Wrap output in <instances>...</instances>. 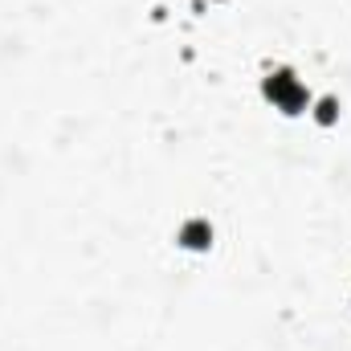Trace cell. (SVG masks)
<instances>
[{
    "mask_svg": "<svg viewBox=\"0 0 351 351\" xmlns=\"http://www.w3.org/2000/svg\"><path fill=\"white\" fill-rule=\"evenodd\" d=\"M180 245H188V250H208V245H213V225H208V221H188V225L180 229Z\"/></svg>",
    "mask_w": 351,
    "mask_h": 351,
    "instance_id": "2",
    "label": "cell"
},
{
    "mask_svg": "<svg viewBox=\"0 0 351 351\" xmlns=\"http://www.w3.org/2000/svg\"><path fill=\"white\" fill-rule=\"evenodd\" d=\"M265 94H269V102H274L278 110H286V114H298V110L306 106V86H302L290 70L269 74V78H265Z\"/></svg>",
    "mask_w": 351,
    "mask_h": 351,
    "instance_id": "1",
    "label": "cell"
},
{
    "mask_svg": "<svg viewBox=\"0 0 351 351\" xmlns=\"http://www.w3.org/2000/svg\"><path fill=\"white\" fill-rule=\"evenodd\" d=\"M339 119V102L335 98H323L319 102V123H335Z\"/></svg>",
    "mask_w": 351,
    "mask_h": 351,
    "instance_id": "3",
    "label": "cell"
}]
</instances>
